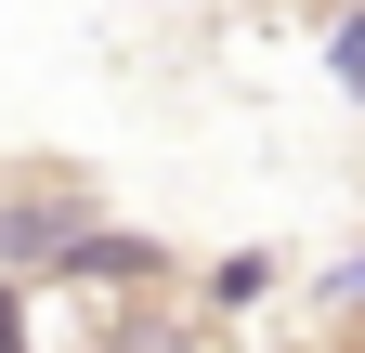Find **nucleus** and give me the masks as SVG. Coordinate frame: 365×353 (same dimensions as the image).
Masks as SVG:
<instances>
[{
	"label": "nucleus",
	"instance_id": "obj_1",
	"mask_svg": "<svg viewBox=\"0 0 365 353\" xmlns=\"http://www.w3.org/2000/svg\"><path fill=\"white\" fill-rule=\"evenodd\" d=\"M0 353H26V340H14V314H0Z\"/></svg>",
	"mask_w": 365,
	"mask_h": 353
}]
</instances>
